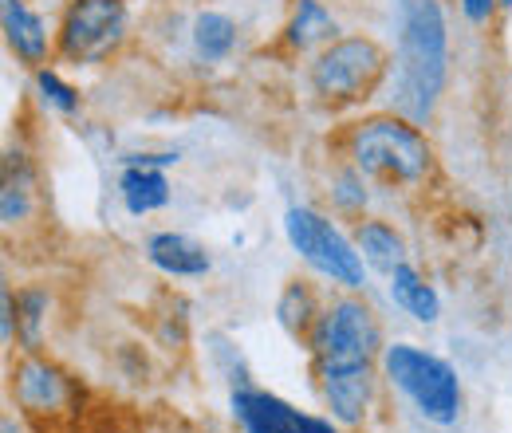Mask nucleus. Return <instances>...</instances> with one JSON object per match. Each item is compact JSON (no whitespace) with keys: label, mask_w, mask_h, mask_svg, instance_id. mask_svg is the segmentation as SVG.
I'll list each match as a JSON object with an SVG mask.
<instances>
[{"label":"nucleus","mask_w":512,"mask_h":433,"mask_svg":"<svg viewBox=\"0 0 512 433\" xmlns=\"http://www.w3.org/2000/svg\"><path fill=\"white\" fill-rule=\"evenodd\" d=\"M379 319L363 300H339L320 315L312 351L320 363V386L331 414L347 426L363 422L375 386V355H379Z\"/></svg>","instance_id":"obj_1"},{"label":"nucleus","mask_w":512,"mask_h":433,"mask_svg":"<svg viewBox=\"0 0 512 433\" xmlns=\"http://www.w3.org/2000/svg\"><path fill=\"white\" fill-rule=\"evenodd\" d=\"M446 83V20L434 0H410L402 16L398 107L410 123H422Z\"/></svg>","instance_id":"obj_2"},{"label":"nucleus","mask_w":512,"mask_h":433,"mask_svg":"<svg viewBox=\"0 0 512 433\" xmlns=\"http://www.w3.org/2000/svg\"><path fill=\"white\" fill-rule=\"evenodd\" d=\"M355 170L386 189L418 186L434 166L430 142L402 119H367L351 130Z\"/></svg>","instance_id":"obj_3"},{"label":"nucleus","mask_w":512,"mask_h":433,"mask_svg":"<svg viewBox=\"0 0 512 433\" xmlns=\"http://www.w3.org/2000/svg\"><path fill=\"white\" fill-rule=\"evenodd\" d=\"M383 367L390 374V382L422 410V418L449 426L457 422V410H461V386H457V374L446 359L438 355H426L410 343H394L386 347Z\"/></svg>","instance_id":"obj_4"},{"label":"nucleus","mask_w":512,"mask_h":433,"mask_svg":"<svg viewBox=\"0 0 512 433\" xmlns=\"http://www.w3.org/2000/svg\"><path fill=\"white\" fill-rule=\"evenodd\" d=\"M386 71V52L367 36L335 40L320 60L312 63V87L327 103H359L371 99Z\"/></svg>","instance_id":"obj_5"},{"label":"nucleus","mask_w":512,"mask_h":433,"mask_svg":"<svg viewBox=\"0 0 512 433\" xmlns=\"http://www.w3.org/2000/svg\"><path fill=\"white\" fill-rule=\"evenodd\" d=\"M284 233L292 248L316 268L327 280L343 284V288H363V260L359 252L343 241V233L320 217L316 209H288L284 217Z\"/></svg>","instance_id":"obj_6"},{"label":"nucleus","mask_w":512,"mask_h":433,"mask_svg":"<svg viewBox=\"0 0 512 433\" xmlns=\"http://www.w3.org/2000/svg\"><path fill=\"white\" fill-rule=\"evenodd\" d=\"M127 32L123 0H71L60 24V56L71 63L107 60Z\"/></svg>","instance_id":"obj_7"},{"label":"nucleus","mask_w":512,"mask_h":433,"mask_svg":"<svg viewBox=\"0 0 512 433\" xmlns=\"http://www.w3.org/2000/svg\"><path fill=\"white\" fill-rule=\"evenodd\" d=\"M233 414L245 426V433H339L331 422L300 414L276 394L264 390H237L233 394Z\"/></svg>","instance_id":"obj_8"},{"label":"nucleus","mask_w":512,"mask_h":433,"mask_svg":"<svg viewBox=\"0 0 512 433\" xmlns=\"http://www.w3.org/2000/svg\"><path fill=\"white\" fill-rule=\"evenodd\" d=\"M12 378H16L12 386H16L20 406H24L36 422H44L48 414H67V406L75 402V386L67 382V374L56 371V367L44 363V359H24Z\"/></svg>","instance_id":"obj_9"},{"label":"nucleus","mask_w":512,"mask_h":433,"mask_svg":"<svg viewBox=\"0 0 512 433\" xmlns=\"http://www.w3.org/2000/svg\"><path fill=\"white\" fill-rule=\"evenodd\" d=\"M4 40L32 67L48 60V24L32 8H24V0H4Z\"/></svg>","instance_id":"obj_10"},{"label":"nucleus","mask_w":512,"mask_h":433,"mask_svg":"<svg viewBox=\"0 0 512 433\" xmlns=\"http://www.w3.org/2000/svg\"><path fill=\"white\" fill-rule=\"evenodd\" d=\"M146 256L166 276H201V272H209L205 248L197 245V241H190V237H182V233H158V237H150Z\"/></svg>","instance_id":"obj_11"},{"label":"nucleus","mask_w":512,"mask_h":433,"mask_svg":"<svg viewBox=\"0 0 512 433\" xmlns=\"http://www.w3.org/2000/svg\"><path fill=\"white\" fill-rule=\"evenodd\" d=\"M119 189H123V201H127V209L134 217L154 213V209H162L170 201V182L154 166H146V162H130Z\"/></svg>","instance_id":"obj_12"},{"label":"nucleus","mask_w":512,"mask_h":433,"mask_svg":"<svg viewBox=\"0 0 512 433\" xmlns=\"http://www.w3.org/2000/svg\"><path fill=\"white\" fill-rule=\"evenodd\" d=\"M390 296H394L398 308L410 311V315L422 319V323H434V319H438V296H434V288H430L410 264L394 268V276H390Z\"/></svg>","instance_id":"obj_13"},{"label":"nucleus","mask_w":512,"mask_h":433,"mask_svg":"<svg viewBox=\"0 0 512 433\" xmlns=\"http://www.w3.org/2000/svg\"><path fill=\"white\" fill-rule=\"evenodd\" d=\"M359 248H363V260H367L375 272H386V276H394V268L406 264L402 237H398L390 225H379V221H371V225L359 229Z\"/></svg>","instance_id":"obj_14"},{"label":"nucleus","mask_w":512,"mask_h":433,"mask_svg":"<svg viewBox=\"0 0 512 433\" xmlns=\"http://www.w3.org/2000/svg\"><path fill=\"white\" fill-rule=\"evenodd\" d=\"M331 36H335V20H331V12L323 8L320 0H296L292 24H288V44L308 52L312 44L331 40Z\"/></svg>","instance_id":"obj_15"},{"label":"nucleus","mask_w":512,"mask_h":433,"mask_svg":"<svg viewBox=\"0 0 512 433\" xmlns=\"http://www.w3.org/2000/svg\"><path fill=\"white\" fill-rule=\"evenodd\" d=\"M193 44H197V56L209 63L225 60L237 44V24L221 12H201L197 24H193Z\"/></svg>","instance_id":"obj_16"},{"label":"nucleus","mask_w":512,"mask_h":433,"mask_svg":"<svg viewBox=\"0 0 512 433\" xmlns=\"http://www.w3.org/2000/svg\"><path fill=\"white\" fill-rule=\"evenodd\" d=\"M280 323L300 339H308L312 343V335H316V323H320V315H316V304H312V292L304 288V284H296V288H288L284 292V300H280Z\"/></svg>","instance_id":"obj_17"},{"label":"nucleus","mask_w":512,"mask_h":433,"mask_svg":"<svg viewBox=\"0 0 512 433\" xmlns=\"http://www.w3.org/2000/svg\"><path fill=\"white\" fill-rule=\"evenodd\" d=\"M36 83H40V91H44V99H48V103H52L56 111H64V115H71V111L79 107V95H75V91L67 87L64 79L56 75V71H48V67H44V71L36 75Z\"/></svg>","instance_id":"obj_18"},{"label":"nucleus","mask_w":512,"mask_h":433,"mask_svg":"<svg viewBox=\"0 0 512 433\" xmlns=\"http://www.w3.org/2000/svg\"><path fill=\"white\" fill-rule=\"evenodd\" d=\"M44 304H48V296L44 292H24L20 296V311H24V343L28 347H36V339H40V315H44Z\"/></svg>","instance_id":"obj_19"},{"label":"nucleus","mask_w":512,"mask_h":433,"mask_svg":"<svg viewBox=\"0 0 512 433\" xmlns=\"http://www.w3.org/2000/svg\"><path fill=\"white\" fill-rule=\"evenodd\" d=\"M461 8H465V16H469L473 24H485V20L493 16L497 0H461Z\"/></svg>","instance_id":"obj_20"},{"label":"nucleus","mask_w":512,"mask_h":433,"mask_svg":"<svg viewBox=\"0 0 512 433\" xmlns=\"http://www.w3.org/2000/svg\"><path fill=\"white\" fill-rule=\"evenodd\" d=\"M0 335H4V343L12 339V292L4 288V315H0Z\"/></svg>","instance_id":"obj_21"},{"label":"nucleus","mask_w":512,"mask_h":433,"mask_svg":"<svg viewBox=\"0 0 512 433\" xmlns=\"http://www.w3.org/2000/svg\"><path fill=\"white\" fill-rule=\"evenodd\" d=\"M0 433H20V430H16V422H12V418H4V422H0Z\"/></svg>","instance_id":"obj_22"}]
</instances>
